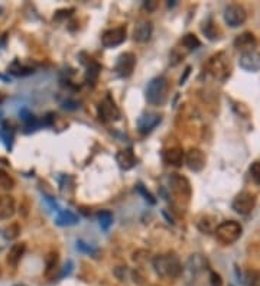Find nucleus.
Masks as SVG:
<instances>
[{
  "mask_svg": "<svg viewBox=\"0 0 260 286\" xmlns=\"http://www.w3.org/2000/svg\"><path fill=\"white\" fill-rule=\"evenodd\" d=\"M152 266L156 275H159L161 278L174 279L181 276L182 273V263L174 252L155 256L152 259Z\"/></svg>",
  "mask_w": 260,
  "mask_h": 286,
  "instance_id": "1",
  "label": "nucleus"
},
{
  "mask_svg": "<svg viewBox=\"0 0 260 286\" xmlns=\"http://www.w3.org/2000/svg\"><path fill=\"white\" fill-rule=\"evenodd\" d=\"M169 83L168 78L159 75L151 80V83L146 87V100L152 106H163L168 100Z\"/></svg>",
  "mask_w": 260,
  "mask_h": 286,
  "instance_id": "2",
  "label": "nucleus"
},
{
  "mask_svg": "<svg viewBox=\"0 0 260 286\" xmlns=\"http://www.w3.org/2000/svg\"><path fill=\"white\" fill-rule=\"evenodd\" d=\"M242 233H243V227L240 223L234 220H227L215 227L214 234L221 244L230 246L242 237Z\"/></svg>",
  "mask_w": 260,
  "mask_h": 286,
  "instance_id": "3",
  "label": "nucleus"
},
{
  "mask_svg": "<svg viewBox=\"0 0 260 286\" xmlns=\"http://www.w3.org/2000/svg\"><path fill=\"white\" fill-rule=\"evenodd\" d=\"M208 269V262L202 255H191L188 257V260L185 263V266L182 268V273L185 275L187 280H195V278L201 275L202 272Z\"/></svg>",
  "mask_w": 260,
  "mask_h": 286,
  "instance_id": "4",
  "label": "nucleus"
},
{
  "mask_svg": "<svg viewBox=\"0 0 260 286\" xmlns=\"http://www.w3.org/2000/svg\"><path fill=\"white\" fill-rule=\"evenodd\" d=\"M169 189L179 200H190L191 197V182L179 174H171L168 178Z\"/></svg>",
  "mask_w": 260,
  "mask_h": 286,
  "instance_id": "5",
  "label": "nucleus"
},
{
  "mask_svg": "<svg viewBox=\"0 0 260 286\" xmlns=\"http://www.w3.org/2000/svg\"><path fill=\"white\" fill-rule=\"evenodd\" d=\"M207 68L210 71V74L217 80L224 81L230 75V62L226 58L224 54H217L210 58V61L207 64Z\"/></svg>",
  "mask_w": 260,
  "mask_h": 286,
  "instance_id": "6",
  "label": "nucleus"
},
{
  "mask_svg": "<svg viewBox=\"0 0 260 286\" xmlns=\"http://www.w3.org/2000/svg\"><path fill=\"white\" fill-rule=\"evenodd\" d=\"M233 209L240 214V216H247L250 214L254 207H256V195L249 191H242L236 195V198L233 200L231 204Z\"/></svg>",
  "mask_w": 260,
  "mask_h": 286,
  "instance_id": "7",
  "label": "nucleus"
},
{
  "mask_svg": "<svg viewBox=\"0 0 260 286\" xmlns=\"http://www.w3.org/2000/svg\"><path fill=\"white\" fill-rule=\"evenodd\" d=\"M222 16H224L226 24L229 25L230 28H238V26H242L247 21L246 9L242 5H237V3L229 5L227 8L224 9Z\"/></svg>",
  "mask_w": 260,
  "mask_h": 286,
  "instance_id": "8",
  "label": "nucleus"
},
{
  "mask_svg": "<svg viewBox=\"0 0 260 286\" xmlns=\"http://www.w3.org/2000/svg\"><path fill=\"white\" fill-rule=\"evenodd\" d=\"M126 41V28L119 26V28H112L103 32L101 35V44L106 48H115L122 45Z\"/></svg>",
  "mask_w": 260,
  "mask_h": 286,
  "instance_id": "9",
  "label": "nucleus"
},
{
  "mask_svg": "<svg viewBox=\"0 0 260 286\" xmlns=\"http://www.w3.org/2000/svg\"><path fill=\"white\" fill-rule=\"evenodd\" d=\"M99 116L100 120H103V122H117L120 119V110L116 106V103L110 96H107L101 101L99 107Z\"/></svg>",
  "mask_w": 260,
  "mask_h": 286,
  "instance_id": "10",
  "label": "nucleus"
},
{
  "mask_svg": "<svg viewBox=\"0 0 260 286\" xmlns=\"http://www.w3.org/2000/svg\"><path fill=\"white\" fill-rule=\"evenodd\" d=\"M185 163L187 166L194 172H201L206 168L207 156L206 154L198 149V147H191L187 154H185Z\"/></svg>",
  "mask_w": 260,
  "mask_h": 286,
  "instance_id": "11",
  "label": "nucleus"
},
{
  "mask_svg": "<svg viewBox=\"0 0 260 286\" xmlns=\"http://www.w3.org/2000/svg\"><path fill=\"white\" fill-rule=\"evenodd\" d=\"M135 67H136V55L133 52H124V54H122L117 58L116 72L120 77H130L132 72L135 71Z\"/></svg>",
  "mask_w": 260,
  "mask_h": 286,
  "instance_id": "12",
  "label": "nucleus"
},
{
  "mask_svg": "<svg viewBox=\"0 0 260 286\" xmlns=\"http://www.w3.org/2000/svg\"><path fill=\"white\" fill-rule=\"evenodd\" d=\"M240 67L245 71L249 72H256L260 70V54L256 51H250V52H245L240 56Z\"/></svg>",
  "mask_w": 260,
  "mask_h": 286,
  "instance_id": "13",
  "label": "nucleus"
},
{
  "mask_svg": "<svg viewBox=\"0 0 260 286\" xmlns=\"http://www.w3.org/2000/svg\"><path fill=\"white\" fill-rule=\"evenodd\" d=\"M162 117L158 113H145L139 117L138 129L140 133H149L152 131L158 124L161 123Z\"/></svg>",
  "mask_w": 260,
  "mask_h": 286,
  "instance_id": "14",
  "label": "nucleus"
},
{
  "mask_svg": "<svg viewBox=\"0 0 260 286\" xmlns=\"http://www.w3.org/2000/svg\"><path fill=\"white\" fill-rule=\"evenodd\" d=\"M184 159H185V152L182 150V147L172 146L163 152V161L168 163V165H171V166H175V168L182 166Z\"/></svg>",
  "mask_w": 260,
  "mask_h": 286,
  "instance_id": "15",
  "label": "nucleus"
},
{
  "mask_svg": "<svg viewBox=\"0 0 260 286\" xmlns=\"http://www.w3.org/2000/svg\"><path fill=\"white\" fill-rule=\"evenodd\" d=\"M16 201L12 195H0V220H9L15 216Z\"/></svg>",
  "mask_w": 260,
  "mask_h": 286,
  "instance_id": "16",
  "label": "nucleus"
},
{
  "mask_svg": "<svg viewBox=\"0 0 260 286\" xmlns=\"http://www.w3.org/2000/svg\"><path fill=\"white\" fill-rule=\"evenodd\" d=\"M153 32V25L149 21H142L136 25L135 31H133V39L138 42V44H145L147 42L151 36H152Z\"/></svg>",
  "mask_w": 260,
  "mask_h": 286,
  "instance_id": "17",
  "label": "nucleus"
},
{
  "mask_svg": "<svg viewBox=\"0 0 260 286\" xmlns=\"http://www.w3.org/2000/svg\"><path fill=\"white\" fill-rule=\"evenodd\" d=\"M234 47L237 48L238 51H242L243 54L254 51L253 48L256 47V36L253 35L252 32H243L234 39Z\"/></svg>",
  "mask_w": 260,
  "mask_h": 286,
  "instance_id": "18",
  "label": "nucleus"
},
{
  "mask_svg": "<svg viewBox=\"0 0 260 286\" xmlns=\"http://www.w3.org/2000/svg\"><path fill=\"white\" fill-rule=\"evenodd\" d=\"M116 161H117L119 166H120L122 169H132V168L136 165V156L133 154V149H132V147H127V149L119 150L117 155H116Z\"/></svg>",
  "mask_w": 260,
  "mask_h": 286,
  "instance_id": "19",
  "label": "nucleus"
},
{
  "mask_svg": "<svg viewBox=\"0 0 260 286\" xmlns=\"http://www.w3.org/2000/svg\"><path fill=\"white\" fill-rule=\"evenodd\" d=\"M25 252H26V244L25 243H16V244H13L10 247V250H9L8 257H6L8 264H10L12 268H16L19 264V262L22 260Z\"/></svg>",
  "mask_w": 260,
  "mask_h": 286,
  "instance_id": "20",
  "label": "nucleus"
},
{
  "mask_svg": "<svg viewBox=\"0 0 260 286\" xmlns=\"http://www.w3.org/2000/svg\"><path fill=\"white\" fill-rule=\"evenodd\" d=\"M58 262H60V256L57 252H49L45 259V276L48 279H52L55 276V272L58 269Z\"/></svg>",
  "mask_w": 260,
  "mask_h": 286,
  "instance_id": "21",
  "label": "nucleus"
},
{
  "mask_svg": "<svg viewBox=\"0 0 260 286\" xmlns=\"http://www.w3.org/2000/svg\"><path fill=\"white\" fill-rule=\"evenodd\" d=\"M197 227H198L199 232L202 233H214L215 232V218L213 216H202L198 220L197 223Z\"/></svg>",
  "mask_w": 260,
  "mask_h": 286,
  "instance_id": "22",
  "label": "nucleus"
},
{
  "mask_svg": "<svg viewBox=\"0 0 260 286\" xmlns=\"http://www.w3.org/2000/svg\"><path fill=\"white\" fill-rule=\"evenodd\" d=\"M77 223H78V217L71 211H61L55 218V224L58 225H74Z\"/></svg>",
  "mask_w": 260,
  "mask_h": 286,
  "instance_id": "23",
  "label": "nucleus"
},
{
  "mask_svg": "<svg viewBox=\"0 0 260 286\" xmlns=\"http://www.w3.org/2000/svg\"><path fill=\"white\" fill-rule=\"evenodd\" d=\"M97 220H99L100 227L104 232H107L108 228H110V225L113 224V214L108 209H103V211H100L99 214H97Z\"/></svg>",
  "mask_w": 260,
  "mask_h": 286,
  "instance_id": "24",
  "label": "nucleus"
},
{
  "mask_svg": "<svg viewBox=\"0 0 260 286\" xmlns=\"http://www.w3.org/2000/svg\"><path fill=\"white\" fill-rule=\"evenodd\" d=\"M202 32L206 33V36L208 39H211V41H215V39H218V28L215 26V24L211 21V19H208L207 22H204V26H202Z\"/></svg>",
  "mask_w": 260,
  "mask_h": 286,
  "instance_id": "25",
  "label": "nucleus"
},
{
  "mask_svg": "<svg viewBox=\"0 0 260 286\" xmlns=\"http://www.w3.org/2000/svg\"><path fill=\"white\" fill-rule=\"evenodd\" d=\"M181 44L184 45L188 51H194V49H197V48L201 45V41L197 38V35H194V33H187L182 41H181Z\"/></svg>",
  "mask_w": 260,
  "mask_h": 286,
  "instance_id": "26",
  "label": "nucleus"
},
{
  "mask_svg": "<svg viewBox=\"0 0 260 286\" xmlns=\"http://www.w3.org/2000/svg\"><path fill=\"white\" fill-rule=\"evenodd\" d=\"M10 72L15 74V75H28V74L33 72V68L26 67V65H23L19 61H15L10 65Z\"/></svg>",
  "mask_w": 260,
  "mask_h": 286,
  "instance_id": "27",
  "label": "nucleus"
},
{
  "mask_svg": "<svg viewBox=\"0 0 260 286\" xmlns=\"http://www.w3.org/2000/svg\"><path fill=\"white\" fill-rule=\"evenodd\" d=\"M0 188L8 189V191L15 188V179L12 178L5 169H0Z\"/></svg>",
  "mask_w": 260,
  "mask_h": 286,
  "instance_id": "28",
  "label": "nucleus"
},
{
  "mask_svg": "<svg viewBox=\"0 0 260 286\" xmlns=\"http://www.w3.org/2000/svg\"><path fill=\"white\" fill-rule=\"evenodd\" d=\"M246 286H260V272L259 271H247L245 276Z\"/></svg>",
  "mask_w": 260,
  "mask_h": 286,
  "instance_id": "29",
  "label": "nucleus"
},
{
  "mask_svg": "<svg viewBox=\"0 0 260 286\" xmlns=\"http://www.w3.org/2000/svg\"><path fill=\"white\" fill-rule=\"evenodd\" d=\"M5 236H6V239L8 240H15L17 239V236L21 234V225L17 224V223H12V224H9L5 230Z\"/></svg>",
  "mask_w": 260,
  "mask_h": 286,
  "instance_id": "30",
  "label": "nucleus"
},
{
  "mask_svg": "<svg viewBox=\"0 0 260 286\" xmlns=\"http://www.w3.org/2000/svg\"><path fill=\"white\" fill-rule=\"evenodd\" d=\"M99 72H100V65L97 64V62L91 61L90 62L88 70H87V75H85V78H87L90 83H92V81H96V80H97V77H99Z\"/></svg>",
  "mask_w": 260,
  "mask_h": 286,
  "instance_id": "31",
  "label": "nucleus"
},
{
  "mask_svg": "<svg viewBox=\"0 0 260 286\" xmlns=\"http://www.w3.org/2000/svg\"><path fill=\"white\" fill-rule=\"evenodd\" d=\"M250 177L252 179L260 185V162L259 161H256V162L252 163V166H250Z\"/></svg>",
  "mask_w": 260,
  "mask_h": 286,
  "instance_id": "32",
  "label": "nucleus"
},
{
  "mask_svg": "<svg viewBox=\"0 0 260 286\" xmlns=\"http://www.w3.org/2000/svg\"><path fill=\"white\" fill-rule=\"evenodd\" d=\"M77 249H78L80 252H83V253H87V255H96V253H97V249L92 247L90 244H87L84 241H78V243H77Z\"/></svg>",
  "mask_w": 260,
  "mask_h": 286,
  "instance_id": "33",
  "label": "nucleus"
},
{
  "mask_svg": "<svg viewBox=\"0 0 260 286\" xmlns=\"http://www.w3.org/2000/svg\"><path fill=\"white\" fill-rule=\"evenodd\" d=\"M210 285L211 286H222V279L217 272H210Z\"/></svg>",
  "mask_w": 260,
  "mask_h": 286,
  "instance_id": "34",
  "label": "nucleus"
},
{
  "mask_svg": "<svg viewBox=\"0 0 260 286\" xmlns=\"http://www.w3.org/2000/svg\"><path fill=\"white\" fill-rule=\"evenodd\" d=\"M115 275L119 278V280H126L127 275H129V271H127L126 266H120V268H117L115 271Z\"/></svg>",
  "mask_w": 260,
  "mask_h": 286,
  "instance_id": "35",
  "label": "nucleus"
},
{
  "mask_svg": "<svg viewBox=\"0 0 260 286\" xmlns=\"http://www.w3.org/2000/svg\"><path fill=\"white\" fill-rule=\"evenodd\" d=\"M8 243H9V240L6 239V236H5V233H3V230L0 228V250H2V249L6 247V246H8Z\"/></svg>",
  "mask_w": 260,
  "mask_h": 286,
  "instance_id": "36",
  "label": "nucleus"
},
{
  "mask_svg": "<svg viewBox=\"0 0 260 286\" xmlns=\"http://www.w3.org/2000/svg\"><path fill=\"white\" fill-rule=\"evenodd\" d=\"M138 191H139V193H142V194H143V195H145V200H149V202H152V204H155V200H153V197L149 193H146L145 189H143V186L139 185L138 186Z\"/></svg>",
  "mask_w": 260,
  "mask_h": 286,
  "instance_id": "37",
  "label": "nucleus"
},
{
  "mask_svg": "<svg viewBox=\"0 0 260 286\" xmlns=\"http://www.w3.org/2000/svg\"><path fill=\"white\" fill-rule=\"evenodd\" d=\"M71 271H72V262H68L65 266H64V269H62L61 272V278H64L65 275H69L71 273Z\"/></svg>",
  "mask_w": 260,
  "mask_h": 286,
  "instance_id": "38",
  "label": "nucleus"
},
{
  "mask_svg": "<svg viewBox=\"0 0 260 286\" xmlns=\"http://www.w3.org/2000/svg\"><path fill=\"white\" fill-rule=\"evenodd\" d=\"M16 286H26V285H22V283H21V285H16Z\"/></svg>",
  "mask_w": 260,
  "mask_h": 286,
  "instance_id": "39",
  "label": "nucleus"
}]
</instances>
